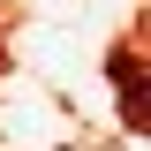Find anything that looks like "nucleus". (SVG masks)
<instances>
[{
  "instance_id": "f257e3e1",
  "label": "nucleus",
  "mask_w": 151,
  "mask_h": 151,
  "mask_svg": "<svg viewBox=\"0 0 151 151\" xmlns=\"http://www.w3.org/2000/svg\"><path fill=\"white\" fill-rule=\"evenodd\" d=\"M113 83H121V121L144 129V83H136V53H113Z\"/></svg>"
}]
</instances>
